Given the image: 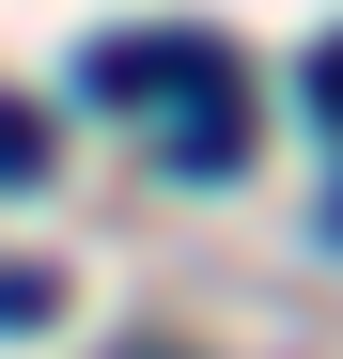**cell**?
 <instances>
[{
  "mask_svg": "<svg viewBox=\"0 0 343 359\" xmlns=\"http://www.w3.org/2000/svg\"><path fill=\"white\" fill-rule=\"evenodd\" d=\"M125 359H188V344H125Z\"/></svg>",
  "mask_w": 343,
  "mask_h": 359,
  "instance_id": "7",
  "label": "cell"
},
{
  "mask_svg": "<svg viewBox=\"0 0 343 359\" xmlns=\"http://www.w3.org/2000/svg\"><path fill=\"white\" fill-rule=\"evenodd\" d=\"M47 313H63V281H47V266H0V328H47Z\"/></svg>",
  "mask_w": 343,
  "mask_h": 359,
  "instance_id": "4",
  "label": "cell"
},
{
  "mask_svg": "<svg viewBox=\"0 0 343 359\" xmlns=\"http://www.w3.org/2000/svg\"><path fill=\"white\" fill-rule=\"evenodd\" d=\"M312 109H328V126H343V47H312V79H297Z\"/></svg>",
  "mask_w": 343,
  "mask_h": 359,
  "instance_id": "5",
  "label": "cell"
},
{
  "mask_svg": "<svg viewBox=\"0 0 343 359\" xmlns=\"http://www.w3.org/2000/svg\"><path fill=\"white\" fill-rule=\"evenodd\" d=\"M328 250H343V188H328Z\"/></svg>",
  "mask_w": 343,
  "mask_h": 359,
  "instance_id": "6",
  "label": "cell"
},
{
  "mask_svg": "<svg viewBox=\"0 0 343 359\" xmlns=\"http://www.w3.org/2000/svg\"><path fill=\"white\" fill-rule=\"evenodd\" d=\"M172 172H250V109H234V79H203V94H172Z\"/></svg>",
  "mask_w": 343,
  "mask_h": 359,
  "instance_id": "2",
  "label": "cell"
},
{
  "mask_svg": "<svg viewBox=\"0 0 343 359\" xmlns=\"http://www.w3.org/2000/svg\"><path fill=\"white\" fill-rule=\"evenodd\" d=\"M203 79H234L218 32H109V47H94V94H109V109H172V94H203Z\"/></svg>",
  "mask_w": 343,
  "mask_h": 359,
  "instance_id": "1",
  "label": "cell"
},
{
  "mask_svg": "<svg viewBox=\"0 0 343 359\" xmlns=\"http://www.w3.org/2000/svg\"><path fill=\"white\" fill-rule=\"evenodd\" d=\"M47 156H63V141H47V109H31V94H0V188H31Z\"/></svg>",
  "mask_w": 343,
  "mask_h": 359,
  "instance_id": "3",
  "label": "cell"
}]
</instances>
